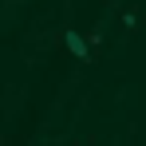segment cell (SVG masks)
I'll return each mask as SVG.
<instances>
[{
  "mask_svg": "<svg viewBox=\"0 0 146 146\" xmlns=\"http://www.w3.org/2000/svg\"><path fill=\"white\" fill-rule=\"evenodd\" d=\"M79 146H87V142H79Z\"/></svg>",
  "mask_w": 146,
  "mask_h": 146,
  "instance_id": "3",
  "label": "cell"
},
{
  "mask_svg": "<svg viewBox=\"0 0 146 146\" xmlns=\"http://www.w3.org/2000/svg\"><path fill=\"white\" fill-rule=\"evenodd\" d=\"M119 24L126 28V32H138V28H142V12H138V8H122V12H119Z\"/></svg>",
  "mask_w": 146,
  "mask_h": 146,
  "instance_id": "2",
  "label": "cell"
},
{
  "mask_svg": "<svg viewBox=\"0 0 146 146\" xmlns=\"http://www.w3.org/2000/svg\"><path fill=\"white\" fill-rule=\"evenodd\" d=\"M63 48L71 51L79 63H91V59H95V48H91V40H87L83 32H75V28H63Z\"/></svg>",
  "mask_w": 146,
  "mask_h": 146,
  "instance_id": "1",
  "label": "cell"
}]
</instances>
